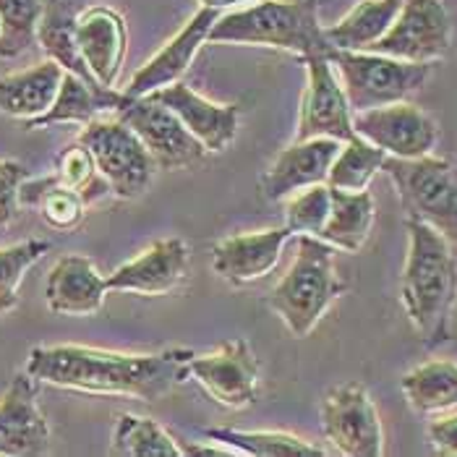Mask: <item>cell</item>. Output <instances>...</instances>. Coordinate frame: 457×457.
Wrapping results in <instances>:
<instances>
[{"mask_svg":"<svg viewBox=\"0 0 457 457\" xmlns=\"http://www.w3.org/2000/svg\"><path fill=\"white\" fill-rule=\"evenodd\" d=\"M66 71L55 61H42L32 69L0 76V112L21 123L37 120L55 103Z\"/></svg>","mask_w":457,"mask_h":457,"instance_id":"22","label":"cell"},{"mask_svg":"<svg viewBox=\"0 0 457 457\" xmlns=\"http://www.w3.org/2000/svg\"><path fill=\"white\" fill-rule=\"evenodd\" d=\"M29 178L27 165L19 160H0V233L16 220L21 210L19 204V188Z\"/></svg>","mask_w":457,"mask_h":457,"instance_id":"36","label":"cell"},{"mask_svg":"<svg viewBox=\"0 0 457 457\" xmlns=\"http://www.w3.org/2000/svg\"><path fill=\"white\" fill-rule=\"evenodd\" d=\"M329 194H332L329 217L317 238L327 241L337 251L355 253L366 246L371 228H374V217H377L374 196L369 188L366 191H340L332 186H329Z\"/></svg>","mask_w":457,"mask_h":457,"instance_id":"25","label":"cell"},{"mask_svg":"<svg viewBox=\"0 0 457 457\" xmlns=\"http://www.w3.org/2000/svg\"><path fill=\"white\" fill-rule=\"evenodd\" d=\"M400 389L421 416H439L457 408V363L434 358L403 374Z\"/></svg>","mask_w":457,"mask_h":457,"instance_id":"26","label":"cell"},{"mask_svg":"<svg viewBox=\"0 0 457 457\" xmlns=\"http://www.w3.org/2000/svg\"><path fill=\"white\" fill-rule=\"evenodd\" d=\"M165 107H170L180 118V123L204 144L207 152H225L236 137L241 126V105H217L199 92H194L188 84L176 81L165 89H157L146 95Z\"/></svg>","mask_w":457,"mask_h":457,"instance_id":"20","label":"cell"},{"mask_svg":"<svg viewBox=\"0 0 457 457\" xmlns=\"http://www.w3.org/2000/svg\"><path fill=\"white\" fill-rule=\"evenodd\" d=\"M42 0H0V58L13 61L37 45Z\"/></svg>","mask_w":457,"mask_h":457,"instance_id":"33","label":"cell"},{"mask_svg":"<svg viewBox=\"0 0 457 457\" xmlns=\"http://www.w3.org/2000/svg\"><path fill=\"white\" fill-rule=\"evenodd\" d=\"M53 176H55V180H58L61 186L76 191V194L87 202V207H92V204L103 202L107 196H112L107 180L100 176V170H97V165H95L92 152H89L84 144H79V141H73L71 146H66V149L58 154V160H55V173H53Z\"/></svg>","mask_w":457,"mask_h":457,"instance_id":"32","label":"cell"},{"mask_svg":"<svg viewBox=\"0 0 457 457\" xmlns=\"http://www.w3.org/2000/svg\"><path fill=\"white\" fill-rule=\"evenodd\" d=\"M105 275L84 253H69L55 262L45 282L47 309L58 317H92L105 306Z\"/></svg>","mask_w":457,"mask_h":457,"instance_id":"21","label":"cell"},{"mask_svg":"<svg viewBox=\"0 0 457 457\" xmlns=\"http://www.w3.org/2000/svg\"><path fill=\"white\" fill-rule=\"evenodd\" d=\"M453 45V24L442 0H403L397 19L371 53L411 63H434Z\"/></svg>","mask_w":457,"mask_h":457,"instance_id":"12","label":"cell"},{"mask_svg":"<svg viewBox=\"0 0 457 457\" xmlns=\"http://www.w3.org/2000/svg\"><path fill=\"white\" fill-rule=\"evenodd\" d=\"M337 248L317 236H295V256L267 295V306L295 337H309L348 290L335 267Z\"/></svg>","mask_w":457,"mask_h":457,"instance_id":"4","label":"cell"},{"mask_svg":"<svg viewBox=\"0 0 457 457\" xmlns=\"http://www.w3.org/2000/svg\"><path fill=\"white\" fill-rule=\"evenodd\" d=\"M110 455L115 457H180L183 445L154 419L123 413L115 419L110 442Z\"/></svg>","mask_w":457,"mask_h":457,"instance_id":"30","label":"cell"},{"mask_svg":"<svg viewBox=\"0 0 457 457\" xmlns=\"http://www.w3.org/2000/svg\"><path fill=\"white\" fill-rule=\"evenodd\" d=\"M222 11L202 5L186 24L183 29L173 35L144 66H141L134 79L129 81V87L123 89L126 97H146L157 89H165L176 81H183L186 71L191 69L196 53L202 50V45L210 42V32L214 21L220 19Z\"/></svg>","mask_w":457,"mask_h":457,"instance_id":"15","label":"cell"},{"mask_svg":"<svg viewBox=\"0 0 457 457\" xmlns=\"http://www.w3.org/2000/svg\"><path fill=\"white\" fill-rule=\"evenodd\" d=\"M126 95L115 92V89H95L87 81H81L79 76H73L66 71L61 89L55 95V103L45 115H39L37 120L24 123V129L37 131V129H50V126H61V123H76V126H87L95 118H100L107 110H118L123 105Z\"/></svg>","mask_w":457,"mask_h":457,"instance_id":"24","label":"cell"},{"mask_svg":"<svg viewBox=\"0 0 457 457\" xmlns=\"http://www.w3.org/2000/svg\"><path fill=\"white\" fill-rule=\"evenodd\" d=\"M191 355V348L123 353L63 343L32 348L24 371L42 385L71 392L139 397L144 403H154L188 379Z\"/></svg>","mask_w":457,"mask_h":457,"instance_id":"1","label":"cell"},{"mask_svg":"<svg viewBox=\"0 0 457 457\" xmlns=\"http://www.w3.org/2000/svg\"><path fill=\"white\" fill-rule=\"evenodd\" d=\"M321 431L335 453L345 457L385 455V428L379 411L361 382L329 389L321 400Z\"/></svg>","mask_w":457,"mask_h":457,"instance_id":"8","label":"cell"},{"mask_svg":"<svg viewBox=\"0 0 457 457\" xmlns=\"http://www.w3.org/2000/svg\"><path fill=\"white\" fill-rule=\"evenodd\" d=\"M76 8L71 0H42V16L37 27V45L47 55V61H55L63 71L79 76L95 89H107L97 84V79L89 73L79 45H76Z\"/></svg>","mask_w":457,"mask_h":457,"instance_id":"23","label":"cell"},{"mask_svg":"<svg viewBox=\"0 0 457 457\" xmlns=\"http://www.w3.org/2000/svg\"><path fill=\"white\" fill-rule=\"evenodd\" d=\"M408 256L400 278V301L426 348L450 337L457 298V259L453 244L421 220H408Z\"/></svg>","mask_w":457,"mask_h":457,"instance_id":"2","label":"cell"},{"mask_svg":"<svg viewBox=\"0 0 457 457\" xmlns=\"http://www.w3.org/2000/svg\"><path fill=\"white\" fill-rule=\"evenodd\" d=\"M191 251L183 238H162L107 275L110 293H131L144 298L168 295L188 280Z\"/></svg>","mask_w":457,"mask_h":457,"instance_id":"14","label":"cell"},{"mask_svg":"<svg viewBox=\"0 0 457 457\" xmlns=\"http://www.w3.org/2000/svg\"><path fill=\"white\" fill-rule=\"evenodd\" d=\"M188 377L228 411L251 408L259 397V361L244 337L225 340L210 353H194Z\"/></svg>","mask_w":457,"mask_h":457,"instance_id":"10","label":"cell"},{"mask_svg":"<svg viewBox=\"0 0 457 457\" xmlns=\"http://www.w3.org/2000/svg\"><path fill=\"white\" fill-rule=\"evenodd\" d=\"M329 61L353 112L403 103L421 89L431 73V63H411L371 50H332Z\"/></svg>","mask_w":457,"mask_h":457,"instance_id":"6","label":"cell"},{"mask_svg":"<svg viewBox=\"0 0 457 457\" xmlns=\"http://www.w3.org/2000/svg\"><path fill=\"white\" fill-rule=\"evenodd\" d=\"M76 141L92 152L95 165L115 199L131 202L144 196L160 170L139 137L120 118H95L92 123L81 126Z\"/></svg>","mask_w":457,"mask_h":457,"instance_id":"7","label":"cell"},{"mask_svg":"<svg viewBox=\"0 0 457 457\" xmlns=\"http://www.w3.org/2000/svg\"><path fill=\"white\" fill-rule=\"evenodd\" d=\"M204 436L233 447L246 457H324L327 450L309 439H301L287 431H241V428H207Z\"/></svg>","mask_w":457,"mask_h":457,"instance_id":"29","label":"cell"},{"mask_svg":"<svg viewBox=\"0 0 457 457\" xmlns=\"http://www.w3.org/2000/svg\"><path fill=\"white\" fill-rule=\"evenodd\" d=\"M199 3L217 8V11H225V8H236V5H244V3H259V0H199Z\"/></svg>","mask_w":457,"mask_h":457,"instance_id":"39","label":"cell"},{"mask_svg":"<svg viewBox=\"0 0 457 457\" xmlns=\"http://www.w3.org/2000/svg\"><path fill=\"white\" fill-rule=\"evenodd\" d=\"M382 170L387 173L408 220H421L436 228L457 246V162L439 154H423L416 160L387 157Z\"/></svg>","mask_w":457,"mask_h":457,"instance_id":"5","label":"cell"},{"mask_svg":"<svg viewBox=\"0 0 457 457\" xmlns=\"http://www.w3.org/2000/svg\"><path fill=\"white\" fill-rule=\"evenodd\" d=\"M217 447H210V445H183V455L188 457H233L238 455L233 447L228 445H220V442H212Z\"/></svg>","mask_w":457,"mask_h":457,"instance_id":"38","label":"cell"},{"mask_svg":"<svg viewBox=\"0 0 457 457\" xmlns=\"http://www.w3.org/2000/svg\"><path fill=\"white\" fill-rule=\"evenodd\" d=\"M37 382L16 374L0 397V455H45L50 450V423L37 403Z\"/></svg>","mask_w":457,"mask_h":457,"instance_id":"16","label":"cell"},{"mask_svg":"<svg viewBox=\"0 0 457 457\" xmlns=\"http://www.w3.org/2000/svg\"><path fill=\"white\" fill-rule=\"evenodd\" d=\"M355 137L374 144L387 157L416 160L431 154L439 144L436 120L408 100L385 107H371L363 112H353Z\"/></svg>","mask_w":457,"mask_h":457,"instance_id":"11","label":"cell"},{"mask_svg":"<svg viewBox=\"0 0 457 457\" xmlns=\"http://www.w3.org/2000/svg\"><path fill=\"white\" fill-rule=\"evenodd\" d=\"M306 63V89L301 97L298 112V131L295 139H327L348 141L355 137L353 131V110L340 76L332 66L329 55L303 58Z\"/></svg>","mask_w":457,"mask_h":457,"instance_id":"13","label":"cell"},{"mask_svg":"<svg viewBox=\"0 0 457 457\" xmlns=\"http://www.w3.org/2000/svg\"><path fill=\"white\" fill-rule=\"evenodd\" d=\"M428 442L442 457H457V413H439L428 421Z\"/></svg>","mask_w":457,"mask_h":457,"instance_id":"37","label":"cell"},{"mask_svg":"<svg viewBox=\"0 0 457 457\" xmlns=\"http://www.w3.org/2000/svg\"><path fill=\"white\" fill-rule=\"evenodd\" d=\"M53 248L50 241L29 238L0 248V317L19 306V287L24 275Z\"/></svg>","mask_w":457,"mask_h":457,"instance_id":"34","label":"cell"},{"mask_svg":"<svg viewBox=\"0 0 457 457\" xmlns=\"http://www.w3.org/2000/svg\"><path fill=\"white\" fill-rule=\"evenodd\" d=\"M290 238L293 233L285 225L228 236L212 248V270L236 287L251 285L267 278L278 267L282 248Z\"/></svg>","mask_w":457,"mask_h":457,"instance_id":"18","label":"cell"},{"mask_svg":"<svg viewBox=\"0 0 457 457\" xmlns=\"http://www.w3.org/2000/svg\"><path fill=\"white\" fill-rule=\"evenodd\" d=\"M332 207V194L327 183L309 186L285 199V228L293 236H319Z\"/></svg>","mask_w":457,"mask_h":457,"instance_id":"35","label":"cell"},{"mask_svg":"<svg viewBox=\"0 0 457 457\" xmlns=\"http://www.w3.org/2000/svg\"><path fill=\"white\" fill-rule=\"evenodd\" d=\"M19 204L39 212L42 222L58 233H73L87 217V202L55 176L27 178L19 188Z\"/></svg>","mask_w":457,"mask_h":457,"instance_id":"28","label":"cell"},{"mask_svg":"<svg viewBox=\"0 0 457 457\" xmlns=\"http://www.w3.org/2000/svg\"><path fill=\"white\" fill-rule=\"evenodd\" d=\"M387 154L382 149H377L374 144H369L361 137L343 141L337 157L332 160L327 186L340 188V191H366L371 186L374 176L382 170Z\"/></svg>","mask_w":457,"mask_h":457,"instance_id":"31","label":"cell"},{"mask_svg":"<svg viewBox=\"0 0 457 457\" xmlns=\"http://www.w3.org/2000/svg\"><path fill=\"white\" fill-rule=\"evenodd\" d=\"M115 115L131 126L160 170L191 168L207 157L204 144L180 123L176 112L152 97H126Z\"/></svg>","mask_w":457,"mask_h":457,"instance_id":"9","label":"cell"},{"mask_svg":"<svg viewBox=\"0 0 457 457\" xmlns=\"http://www.w3.org/2000/svg\"><path fill=\"white\" fill-rule=\"evenodd\" d=\"M400 8L403 0H361L337 24L324 29L327 42L332 50H371L387 35Z\"/></svg>","mask_w":457,"mask_h":457,"instance_id":"27","label":"cell"},{"mask_svg":"<svg viewBox=\"0 0 457 457\" xmlns=\"http://www.w3.org/2000/svg\"><path fill=\"white\" fill-rule=\"evenodd\" d=\"M321 0H259L230 13H220L210 32L212 45L272 47L303 58L332 55L319 21Z\"/></svg>","mask_w":457,"mask_h":457,"instance_id":"3","label":"cell"},{"mask_svg":"<svg viewBox=\"0 0 457 457\" xmlns=\"http://www.w3.org/2000/svg\"><path fill=\"white\" fill-rule=\"evenodd\" d=\"M76 45L97 84L112 89L129 53L126 19L107 5H92L81 11L76 16Z\"/></svg>","mask_w":457,"mask_h":457,"instance_id":"17","label":"cell"},{"mask_svg":"<svg viewBox=\"0 0 457 457\" xmlns=\"http://www.w3.org/2000/svg\"><path fill=\"white\" fill-rule=\"evenodd\" d=\"M337 139H295L290 146H285L280 154L272 160V165L262 176V194L267 202H285L287 196L327 183L332 160L340 152Z\"/></svg>","mask_w":457,"mask_h":457,"instance_id":"19","label":"cell"}]
</instances>
